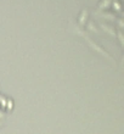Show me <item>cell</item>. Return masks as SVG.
I'll use <instances>...</instances> for the list:
<instances>
[{
  "mask_svg": "<svg viewBox=\"0 0 124 134\" xmlns=\"http://www.w3.org/2000/svg\"><path fill=\"white\" fill-rule=\"evenodd\" d=\"M112 4V0H101L99 3V9H106V7H108Z\"/></svg>",
  "mask_w": 124,
  "mask_h": 134,
  "instance_id": "6da1fadb",
  "label": "cell"
},
{
  "mask_svg": "<svg viewBox=\"0 0 124 134\" xmlns=\"http://www.w3.org/2000/svg\"><path fill=\"white\" fill-rule=\"evenodd\" d=\"M113 7L116 9V10H121V3L118 1V0H114V3H113Z\"/></svg>",
  "mask_w": 124,
  "mask_h": 134,
  "instance_id": "7a4b0ae2",
  "label": "cell"
}]
</instances>
